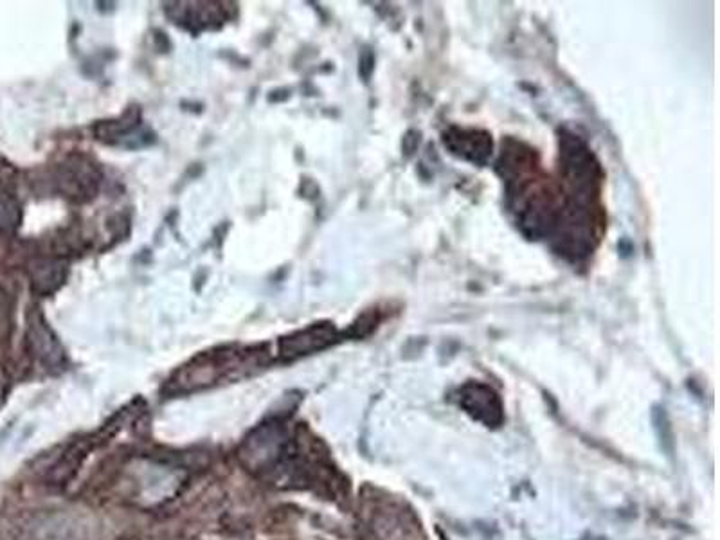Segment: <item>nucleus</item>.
Instances as JSON below:
<instances>
[{
    "label": "nucleus",
    "instance_id": "nucleus-8",
    "mask_svg": "<svg viewBox=\"0 0 720 540\" xmlns=\"http://www.w3.org/2000/svg\"><path fill=\"white\" fill-rule=\"evenodd\" d=\"M137 127H139V114L132 110V112L122 116L118 121L101 122L96 128V134L103 141L118 143L125 137L132 136Z\"/></svg>",
    "mask_w": 720,
    "mask_h": 540
},
{
    "label": "nucleus",
    "instance_id": "nucleus-1",
    "mask_svg": "<svg viewBox=\"0 0 720 540\" xmlns=\"http://www.w3.org/2000/svg\"><path fill=\"white\" fill-rule=\"evenodd\" d=\"M293 443L288 431L278 420L262 423L241 443L240 456L245 469L255 474L274 475L290 460Z\"/></svg>",
    "mask_w": 720,
    "mask_h": 540
},
{
    "label": "nucleus",
    "instance_id": "nucleus-2",
    "mask_svg": "<svg viewBox=\"0 0 720 540\" xmlns=\"http://www.w3.org/2000/svg\"><path fill=\"white\" fill-rule=\"evenodd\" d=\"M99 183H101L99 169L86 156L72 154L58 166V189L72 200L78 203L90 200L98 193Z\"/></svg>",
    "mask_w": 720,
    "mask_h": 540
},
{
    "label": "nucleus",
    "instance_id": "nucleus-4",
    "mask_svg": "<svg viewBox=\"0 0 720 540\" xmlns=\"http://www.w3.org/2000/svg\"><path fill=\"white\" fill-rule=\"evenodd\" d=\"M335 338H337V332L332 324H314V326H308L302 332L283 338L279 344V353L285 359L302 357V355L319 352V350L331 346Z\"/></svg>",
    "mask_w": 720,
    "mask_h": 540
},
{
    "label": "nucleus",
    "instance_id": "nucleus-9",
    "mask_svg": "<svg viewBox=\"0 0 720 540\" xmlns=\"http://www.w3.org/2000/svg\"><path fill=\"white\" fill-rule=\"evenodd\" d=\"M19 206L4 189H0V233L13 230L14 227L19 226Z\"/></svg>",
    "mask_w": 720,
    "mask_h": 540
},
{
    "label": "nucleus",
    "instance_id": "nucleus-5",
    "mask_svg": "<svg viewBox=\"0 0 720 540\" xmlns=\"http://www.w3.org/2000/svg\"><path fill=\"white\" fill-rule=\"evenodd\" d=\"M460 404L466 409V413H471L474 419L489 423V425H495L503 419L500 399L486 385H465L462 396H460Z\"/></svg>",
    "mask_w": 720,
    "mask_h": 540
},
{
    "label": "nucleus",
    "instance_id": "nucleus-6",
    "mask_svg": "<svg viewBox=\"0 0 720 540\" xmlns=\"http://www.w3.org/2000/svg\"><path fill=\"white\" fill-rule=\"evenodd\" d=\"M445 145L451 148L452 154L480 165H483L492 154L489 134L476 132V130H452L445 134Z\"/></svg>",
    "mask_w": 720,
    "mask_h": 540
},
{
    "label": "nucleus",
    "instance_id": "nucleus-7",
    "mask_svg": "<svg viewBox=\"0 0 720 540\" xmlns=\"http://www.w3.org/2000/svg\"><path fill=\"white\" fill-rule=\"evenodd\" d=\"M66 279V265L58 259H37L31 265V285L38 294H52Z\"/></svg>",
    "mask_w": 720,
    "mask_h": 540
},
{
    "label": "nucleus",
    "instance_id": "nucleus-3",
    "mask_svg": "<svg viewBox=\"0 0 720 540\" xmlns=\"http://www.w3.org/2000/svg\"><path fill=\"white\" fill-rule=\"evenodd\" d=\"M28 343L34 357L38 362H42L46 370L49 372L66 370V352L40 312H29Z\"/></svg>",
    "mask_w": 720,
    "mask_h": 540
},
{
    "label": "nucleus",
    "instance_id": "nucleus-10",
    "mask_svg": "<svg viewBox=\"0 0 720 540\" xmlns=\"http://www.w3.org/2000/svg\"><path fill=\"white\" fill-rule=\"evenodd\" d=\"M6 393H8V376H6L4 370L0 367V408L4 404Z\"/></svg>",
    "mask_w": 720,
    "mask_h": 540
}]
</instances>
